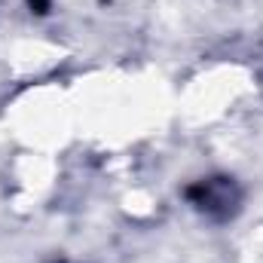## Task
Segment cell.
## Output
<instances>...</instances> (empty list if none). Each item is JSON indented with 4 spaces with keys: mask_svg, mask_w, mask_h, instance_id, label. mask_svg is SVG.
Returning a JSON list of instances; mask_svg holds the SVG:
<instances>
[{
    "mask_svg": "<svg viewBox=\"0 0 263 263\" xmlns=\"http://www.w3.org/2000/svg\"><path fill=\"white\" fill-rule=\"evenodd\" d=\"M190 202L208 217H230L239 205V190L230 178H208L190 187Z\"/></svg>",
    "mask_w": 263,
    "mask_h": 263,
    "instance_id": "6da1fadb",
    "label": "cell"
},
{
    "mask_svg": "<svg viewBox=\"0 0 263 263\" xmlns=\"http://www.w3.org/2000/svg\"><path fill=\"white\" fill-rule=\"evenodd\" d=\"M31 6H37V12H46V6H49V0H31Z\"/></svg>",
    "mask_w": 263,
    "mask_h": 263,
    "instance_id": "7a4b0ae2",
    "label": "cell"
}]
</instances>
